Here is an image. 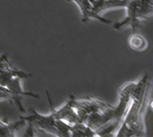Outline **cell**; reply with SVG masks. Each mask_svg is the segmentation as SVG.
Returning <instances> with one entry per match:
<instances>
[{
    "instance_id": "cell-1",
    "label": "cell",
    "mask_w": 153,
    "mask_h": 137,
    "mask_svg": "<svg viewBox=\"0 0 153 137\" xmlns=\"http://www.w3.org/2000/svg\"><path fill=\"white\" fill-rule=\"evenodd\" d=\"M149 87V75L144 74L142 78L134 81L131 92L130 104L124 114L119 129L115 133L117 137L143 136L145 134V126L141 118V109L145 101L147 89Z\"/></svg>"
},
{
    "instance_id": "cell-2",
    "label": "cell",
    "mask_w": 153,
    "mask_h": 137,
    "mask_svg": "<svg viewBox=\"0 0 153 137\" xmlns=\"http://www.w3.org/2000/svg\"><path fill=\"white\" fill-rule=\"evenodd\" d=\"M70 97L71 99V104H73V107L75 109L76 114L81 122H84L85 118L89 114L98 111H103L112 107L101 101V100L94 97H85L80 99H77L73 96H70Z\"/></svg>"
},
{
    "instance_id": "cell-3",
    "label": "cell",
    "mask_w": 153,
    "mask_h": 137,
    "mask_svg": "<svg viewBox=\"0 0 153 137\" xmlns=\"http://www.w3.org/2000/svg\"><path fill=\"white\" fill-rule=\"evenodd\" d=\"M29 110L31 113L27 116H21V120H23L27 123H31L34 128L36 127L39 130L59 136L55 126L56 118L51 113L49 115H42L32 107L29 108Z\"/></svg>"
},
{
    "instance_id": "cell-4",
    "label": "cell",
    "mask_w": 153,
    "mask_h": 137,
    "mask_svg": "<svg viewBox=\"0 0 153 137\" xmlns=\"http://www.w3.org/2000/svg\"><path fill=\"white\" fill-rule=\"evenodd\" d=\"M134 81L124 84L119 92V103L117 107H113V122L120 125L131 100V92Z\"/></svg>"
},
{
    "instance_id": "cell-5",
    "label": "cell",
    "mask_w": 153,
    "mask_h": 137,
    "mask_svg": "<svg viewBox=\"0 0 153 137\" xmlns=\"http://www.w3.org/2000/svg\"><path fill=\"white\" fill-rule=\"evenodd\" d=\"M47 96H48V104L51 109V114L53 115V117L56 118V120H60L63 121L69 124H74L76 122H80L79 118L76 114L75 109L73 107V104H71V97L69 98V100L66 102V104H64L61 107H59V109L55 108L52 105L51 102V96L48 93V91H47Z\"/></svg>"
},
{
    "instance_id": "cell-6",
    "label": "cell",
    "mask_w": 153,
    "mask_h": 137,
    "mask_svg": "<svg viewBox=\"0 0 153 137\" xmlns=\"http://www.w3.org/2000/svg\"><path fill=\"white\" fill-rule=\"evenodd\" d=\"M137 3L138 0H129L127 6V16L120 21L113 24V28L116 30H120L124 26H130L133 30H136L140 27V21L137 18Z\"/></svg>"
},
{
    "instance_id": "cell-7",
    "label": "cell",
    "mask_w": 153,
    "mask_h": 137,
    "mask_svg": "<svg viewBox=\"0 0 153 137\" xmlns=\"http://www.w3.org/2000/svg\"><path fill=\"white\" fill-rule=\"evenodd\" d=\"M73 1L77 5L79 10L82 13V21L86 22L90 19L97 20L98 21L102 22L103 24H111L112 21L111 20H108L106 18L101 17L100 14L96 13L93 10L92 4L90 3L88 0H73Z\"/></svg>"
},
{
    "instance_id": "cell-8",
    "label": "cell",
    "mask_w": 153,
    "mask_h": 137,
    "mask_svg": "<svg viewBox=\"0 0 153 137\" xmlns=\"http://www.w3.org/2000/svg\"><path fill=\"white\" fill-rule=\"evenodd\" d=\"M129 0H96L92 4L93 10L100 14V12L115 7H125Z\"/></svg>"
},
{
    "instance_id": "cell-9",
    "label": "cell",
    "mask_w": 153,
    "mask_h": 137,
    "mask_svg": "<svg viewBox=\"0 0 153 137\" xmlns=\"http://www.w3.org/2000/svg\"><path fill=\"white\" fill-rule=\"evenodd\" d=\"M13 77H20L21 79H25L32 77L30 73H27L22 70L14 69L11 65L2 70H0V85L6 86L8 81H10Z\"/></svg>"
},
{
    "instance_id": "cell-10",
    "label": "cell",
    "mask_w": 153,
    "mask_h": 137,
    "mask_svg": "<svg viewBox=\"0 0 153 137\" xmlns=\"http://www.w3.org/2000/svg\"><path fill=\"white\" fill-rule=\"evenodd\" d=\"M71 136L73 137H92L97 136L96 132L84 122L71 124Z\"/></svg>"
},
{
    "instance_id": "cell-11",
    "label": "cell",
    "mask_w": 153,
    "mask_h": 137,
    "mask_svg": "<svg viewBox=\"0 0 153 137\" xmlns=\"http://www.w3.org/2000/svg\"><path fill=\"white\" fill-rule=\"evenodd\" d=\"M22 96L14 94L12 91L7 89L6 86L0 85V99H5V100H7V101L11 102L12 104H14L18 108H19V110L21 112L24 113L25 109L22 104Z\"/></svg>"
},
{
    "instance_id": "cell-12",
    "label": "cell",
    "mask_w": 153,
    "mask_h": 137,
    "mask_svg": "<svg viewBox=\"0 0 153 137\" xmlns=\"http://www.w3.org/2000/svg\"><path fill=\"white\" fill-rule=\"evenodd\" d=\"M26 122L23 120L18 121L16 122H7V121H2L0 123V137H12L16 136V131L19 130L22 125H24Z\"/></svg>"
},
{
    "instance_id": "cell-13",
    "label": "cell",
    "mask_w": 153,
    "mask_h": 137,
    "mask_svg": "<svg viewBox=\"0 0 153 137\" xmlns=\"http://www.w3.org/2000/svg\"><path fill=\"white\" fill-rule=\"evenodd\" d=\"M128 45L134 51L142 52L149 47V42L143 35L139 33H133L128 38Z\"/></svg>"
},
{
    "instance_id": "cell-14",
    "label": "cell",
    "mask_w": 153,
    "mask_h": 137,
    "mask_svg": "<svg viewBox=\"0 0 153 137\" xmlns=\"http://www.w3.org/2000/svg\"><path fill=\"white\" fill-rule=\"evenodd\" d=\"M21 80L22 79L20 77H13L7 83L6 87L7 89H10V91H12L14 94H16L18 96H30V97H33V98H39L38 95L34 94L33 92H27V91L22 90V88L21 86Z\"/></svg>"
},
{
    "instance_id": "cell-15",
    "label": "cell",
    "mask_w": 153,
    "mask_h": 137,
    "mask_svg": "<svg viewBox=\"0 0 153 137\" xmlns=\"http://www.w3.org/2000/svg\"><path fill=\"white\" fill-rule=\"evenodd\" d=\"M153 0H138L137 3V18L141 21L147 20L152 13Z\"/></svg>"
},
{
    "instance_id": "cell-16",
    "label": "cell",
    "mask_w": 153,
    "mask_h": 137,
    "mask_svg": "<svg viewBox=\"0 0 153 137\" xmlns=\"http://www.w3.org/2000/svg\"><path fill=\"white\" fill-rule=\"evenodd\" d=\"M23 136H34V127L31 123H28V127L23 133Z\"/></svg>"
},
{
    "instance_id": "cell-17",
    "label": "cell",
    "mask_w": 153,
    "mask_h": 137,
    "mask_svg": "<svg viewBox=\"0 0 153 137\" xmlns=\"http://www.w3.org/2000/svg\"><path fill=\"white\" fill-rule=\"evenodd\" d=\"M88 1H89L90 3H91V4H93V3H94V2L96 1V0H88Z\"/></svg>"
}]
</instances>
